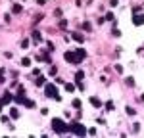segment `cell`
I'll use <instances>...</instances> for the list:
<instances>
[{"label": "cell", "instance_id": "cell-1", "mask_svg": "<svg viewBox=\"0 0 144 138\" xmlns=\"http://www.w3.org/2000/svg\"><path fill=\"white\" fill-rule=\"evenodd\" d=\"M52 130H54V132H58V134H63V132L69 130V125H66L61 119L54 117V119H52Z\"/></svg>", "mask_w": 144, "mask_h": 138}, {"label": "cell", "instance_id": "cell-2", "mask_svg": "<svg viewBox=\"0 0 144 138\" xmlns=\"http://www.w3.org/2000/svg\"><path fill=\"white\" fill-rule=\"evenodd\" d=\"M44 94H46L48 98H56L58 102L61 100V96L58 94V88H56V84H46V86H44Z\"/></svg>", "mask_w": 144, "mask_h": 138}, {"label": "cell", "instance_id": "cell-3", "mask_svg": "<svg viewBox=\"0 0 144 138\" xmlns=\"http://www.w3.org/2000/svg\"><path fill=\"white\" fill-rule=\"evenodd\" d=\"M69 130L73 134H77V136H85V134H87V130H85V127L81 125V123H77V121H73V123H71L69 125Z\"/></svg>", "mask_w": 144, "mask_h": 138}, {"label": "cell", "instance_id": "cell-4", "mask_svg": "<svg viewBox=\"0 0 144 138\" xmlns=\"http://www.w3.org/2000/svg\"><path fill=\"white\" fill-rule=\"evenodd\" d=\"M63 58H66V61H69V63H81V60H79L77 58V54H75V52H66V54H63Z\"/></svg>", "mask_w": 144, "mask_h": 138}, {"label": "cell", "instance_id": "cell-5", "mask_svg": "<svg viewBox=\"0 0 144 138\" xmlns=\"http://www.w3.org/2000/svg\"><path fill=\"white\" fill-rule=\"evenodd\" d=\"M133 23L135 25H144V13L135 12V17H133Z\"/></svg>", "mask_w": 144, "mask_h": 138}, {"label": "cell", "instance_id": "cell-6", "mask_svg": "<svg viewBox=\"0 0 144 138\" xmlns=\"http://www.w3.org/2000/svg\"><path fill=\"white\" fill-rule=\"evenodd\" d=\"M71 39H73L75 42H81V44L85 42V37H83L81 33H73V34H71Z\"/></svg>", "mask_w": 144, "mask_h": 138}, {"label": "cell", "instance_id": "cell-7", "mask_svg": "<svg viewBox=\"0 0 144 138\" xmlns=\"http://www.w3.org/2000/svg\"><path fill=\"white\" fill-rule=\"evenodd\" d=\"M90 104L94 106V108H102V100L96 98V96H92V98H90Z\"/></svg>", "mask_w": 144, "mask_h": 138}, {"label": "cell", "instance_id": "cell-8", "mask_svg": "<svg viewBox=\"0 0 144 138\" xmlns=\"http://www.w3.org/2000/svg\"><path fill=\"white\" fill-rule=\"evenodd\" d=\"M75 54H77L79 60H85V58H87V52H85L83 48H77V52H75Z\"/></svg>", "mask_w": 144, "mask_h": 138}, {"label": "cell", "instance_id": "cell-9", "mask_svg": "<svg viewBox=\"0 0 144 138\" xmlns=\"http://www.w3.org/2000/svg\"><path fill=\"white\" fill-rule=\"evenodd\" d=\"M31 37H33V40H35V42H40V40H42V34H40L39 31H33V34H31Z\"/></svg>", "mask_w": 144, "mask_h": 138}, {"label": "cell", "instance_id": "cell-10", "mask_svg": "<svg viewBox=\"0 0 144 138\" xmlns=\"http://www.w3.org/2000/svg\"><path fill=\"white\" fill-rule=\"evenodd\" d=\"M10 117H12V119H18V117H19V109H18V108H12V111H10Z\"/></svg>", "mask_w": 144, "mask_h": 138}, {"label": "cell", "instance_id": "cell-11", "mask_svg": "<svg viewBox=\"0 0 144 138\" xmlns=\"http://www.w3.org/2000/svg\"><path fill=\"white\" fill-rule=\"evenodd\" d=\"M44 82H46V81H44V77H42V75H39V77L35 79V84H37V86H42Z\"/></svg>", "mask_w": 144, "mask_h": 138}, {"label": "cell", "instance_id": "cell-12", "mask_svg": "<svg viewBox=\"0 0 144 138\" xmlns=\"http://www.w3.org/2000/svg\"><path fill=\"white\" fill-rule=\"evenodd\" d=\"M21 10H23V8H21V6H19V4H13L12 12H13V13H21Z\"/></svg>", "mask_w": 144, "mask_h": 138}, {"label": "cell", "instance_id": "cell-13", "mask_svg": "<svg viewBox=\"0 0 144 138\" xmlns=\"http://www.w3.org/2000/svg\"><path fill=\"white\" fill-rule=\"evenodd\" d=\"M29 65H31V60L29 58H23L21 60V67H29Z\"/></svg>", "mask_w": 144, "mask_h": 138}, {"label": "cell", "instance_id": "cell-14", "mask_svg": "<svg viewBox=\"0 0 144 138\" xmlns=\"http://www.w3.org/2000/svg\"><path fill=\"white\" fill-rule=\"evenodd\" d=\"M66 90H67V92H73V90H75V84H71V82H66Z\"/></svg>", "mask_w": 144, "mask_h": 138}, {"label": "cell", "instance_id": "cell-15", "mask_svg": "<svg viewBox=\"0 0 144 138\" xmlns=\"http://www.w3.org/2000/svg\"><path fill=\"white\" fill-rule=\"evenodd\" d=\"M108 111H114V102H106V106H104Z\"/></svg>", "mask_w": 144, "mask_h": 138}, {"label": "cell", "instance_id": "cell-16", "mask_svg": "<svg viewBox=\"0 0 144 138\" xmlns=\"http://www.w3.org/2000/svg\"><path fill=\"white\" fill-rule=\"evenodd\" d=\"M73 108H81V100H79V98L73 100Z\"/></svg>", "mask_w": 144, "mask_h": 138}, {"label": "cell", "instance_id": "cell-17", "mask_svg": "<svg viewBox=\"0 0 144 138\" xmlns=\"http://www.w3.org/2000/svg\"><path fill=\"white\" fill-rule=\"evenodd\" d=\"M125 82H127V84H129V86H135V81H133V77H129V79H127Z\"/></svg>", "mask_w": 144, "mask_h": 138}, {"label": "cell", "instance_id": "cell-18", "mask_svg": "<svg viewBox=\"0 0 144 138\" xmlns=\"http://www.w3.org/2000/svg\"><path fill=\"white\" fill-rule=\"evenodd\" d=\"M135 113H136V111H135L133 108H127V115H135Z\"/></svg>", "mask_w": 144, "mask_h": 138}, {"label": "cell", "instance_id": "cell-19", "mask_svg": "<svg viewBox=\"0 0 144 138\" xmlns=\"http://www.w3.org/2000/svg\"><path fill=\"white\" fill-rule=\"evenodd\" d=\"M115 71H117V73H123V67L119 63H115Z\"/></svg>", "mask_w": 144, "mask_h": 138}, {"label": "cell", "instance_id": "cell-20", "mask_svg": "<svg viewBox=\"0 0 144 138\" xmlns=\"http://www.w3.org/2000/svg\"><path fill=\"white\" fill-rule=\"evenodd\" d=\"M111 33H114V37H121V31H119V29H114Z\"/></svg>", "mask_w": 144, "mask_h": 138}, {"label": "cell", "instance_id": "cell-21", "mask_svg": "<svg viewBox=\"0 0 144 138\" xmlns=\"http://www.w3.org/2000/svg\"><path fill=\"white\" fill-rule=\"evenodd\" d=\"M27 108H35V102H31V100H27V104H25Z\"/></svg>", "mask_w": 144, "mask_h": 138}, {"label": "cell", "instance_id": "cell-22", "mask_svg": "<svg viewBox=\"0 0 144 138\" xmlns=\"http://www.w3.org/2000/svg\"><path fill=\"white\" fill-rule=\"evenodd\" d=\"M138 129H140V123H135V127H133V130H135V132H138Z\"/></svg>", "mask_w": 144, "mask_h": 138}, {"label": "cell", "instance_id": "cell-23", "mask_svg": "<svg viewBox=\"0 0 144 138\" xmlns=\"http://www.w3.org/2000/svg\"><path fill=\"white\" fill-rule=\"evenodd\" d=\"M117 2H119V0H111V2H109V6H114V8H115V6H117Z\"/></svg>", "mask_w": 144, "mask_h": 138}, {"label": "cell", "instance_id": "cell-24", "mask_svg": "<svg viewBox=\"0 0 144 138\" xmlns=\"http://www.w3.org/2000/svg\"><path fill=\"white\" fill-rule=\"evenodd\" d=\"M2 75H4V69H2V67H0V82H2V81H4V79H2Z\"/></svg>", "mask_w": 144, "mask_h": 138}, {"label": "cell", "instance_id": "cell-25", "mask_svg": "<svg viewBox=\"0 0 144 138\" xmlns=\"http://www.w3.org/2000/svg\"><path fill=\"white\" fill-rule=\"evenodd\" d=\"M37 4H40V6H42V4H46V0H37Z\"/></svg>", "mask_w": 144, "mask_h": 138}]
</instances>
